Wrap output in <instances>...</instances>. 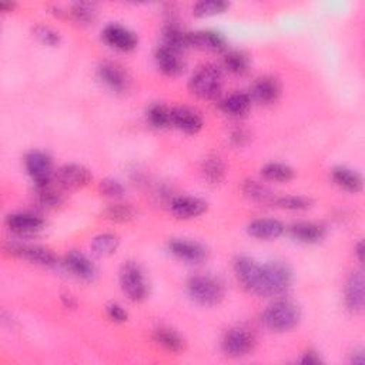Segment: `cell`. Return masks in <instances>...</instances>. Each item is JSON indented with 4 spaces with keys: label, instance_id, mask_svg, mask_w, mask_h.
Wrapping results in <instances>:
<instances>
[{
    "label": "cell",
    "instance_id": "obj_1",
    "mask_svg": "<svg viewBox=\"0 0 365 365\" xmlns=\"http://www.w3.org/2000/svg\"><path fill=\"white\" fill-rule=\"evenodd\" d=\"M293 284V270L283 262H269L262 266V283L258 295L280 297L286 294Z\"/></svg>",
    "mask_w": 365,
    "mask_h": 365
},
{
    "label": "cell",
    "instance_id": "obj_2",
    "mask_svg": "<svg viewBox=\"0 0 365 365\" xmlns=\"http://www.w3.org/2000/svg\"><path fill=\"white\" fill-rule=\"evenodd\" d=\"M187 293L193 301L204 307L219 305L226 297L224 284L208 274L193 276L187 283Z\"/></svg>",
    "mask_w": 365,
    "mask_h": 365
},
{
    "label": "cell",
    "instance_id": "obj_3",
    "mask_svg": "<svg viewBox=\"0 0 365 365\" xmlns=\"http://www.w3.org/2000/svg\"><path fill=\"white\" fill-rule=\"evenodd\" d=\"M262 320L271 331L286 333L298 326L301 320V309L291 301L280 300L266 308Z\"/></svg>",
    "mask_w": 365,
    "mask_h": 365
},
{
    "label": "cell",
    "instance_id": "obj_4",
    "mask_svg": "<svg viewBox=\"0 0 365 365\" xmlns=\"http://www.w3.org/2000/svg\"><path fill=\"white\" fill-rule=\"evenodd\" d=\"M223 87V72L216 65L198 68L188 82L190 91L203 100L216 98Z\"/></svg>",
    "mask_w": 365,
    "mask_h": 365
},
{
    "label": "cell",
    "instance_id": "obj_5",
    "mask_svg": "<svg viewBox=\"0 0 365 365\" xmlns=\"http://www.w3.org/2000/svg\"><path fill=\"white\" fill-rule=\"evenodd\" d=\"M120 286L126 297L133 302H141L148 295V284L141 267L133 262L123 264L120 270Z\"/></svg>",
    "mask_w": 365,
    "mask_h": 365
},
{
    "label": "cell",
    "instance_id": "obj_6",
    "mask_svg": "<svg viewBox=\"0 0 365 365\" xmlns=\"http://www.w3.org/2000/svg\"><path fill=\"white\" fill-rule=\"evenodd\" d=\"M5 251L16 258L25 260L36 266L43 267H51L58 263L56 254L50 248H46L43 245H34V244H25V243H8L5 244Z\"/></svg>",
    "mask_w": 365,
    "mask_h": 365
},
{
    "label": "cell",
    "instance_id": "obj_7",
    "mask_svg": "<svg viewBox=\"0 0 365 365\" xmlns=\"http://www.w3.org/2000/svg\"><path fill=\"white\" fill-rule=\"evenodd\" d=\"M255 344L257 340L252 331L245 327H234L224 334L222 347L227 357L243 358L254 351Z\"/></svg>",
    "mask_w": 365,
    "mask_h": 365
},
{
    "label": "cell",
    "instance_id": "obj_8",
    "mask_svg": "<svg viewBox=\"0 0 365 365\" xmlns=\"http://www.w3.org/2000/svg\"><path fill=\"white\" fill-rule=\"evenodd\" d=\"M25 166L34 181V186H43L51 183L53 179V162L43 151L33 150L25 158Z\"/></svg>",
    "mask_w": 365,
    "mask_h": 365
},
{
    "label": "cell",
    "instance_id": "obj_9",
    "mask_svg": "<svg viewBox=\"0 0 365 365\" xmlns=\"http://www.w3.org/2000/svg\"><path fill=\"white\" fill-rule=\"evenodd\" d=\"M234 273L243 288L258 295L260 283H262V266L250 257H238L234 262Z\"/></svg>",
    "mask_w": 365,
    "mask_h": 365
},
{
    "label": "cell",
    "instance_id": "obj_10",
    "mask_svg": "<svg viewBox=\"0 0 365 365\" xmlns=\"http://www.w3.org/2000/svg\"><path fill=\"white\" fill-rule=\"evenodd\" d=\"M58 186L63 190H77L91 181V173L87 167L76 163L65 165L56 172Z\"/></svg>",
    "mask_w": 365,
    "mask_h": 365
},
{
    "label": "cell",
    "instance_id": "obj_11",
    "mask_svg": "<svg viewBox=\"0 0 365 365\" xmlns=\"http://www.w3.org/2000/svg\"><path fill=\"white\" fill-rule=\"evenodd\" d=\"M97 75L101 83L106 84V87H109L115 93H124L129 90L130 77L127 72L117 63L106 62L100 65Z\"/></svg>",
    "mask_w": 365,
    "mask_h": 365
},
{
    "label": "cell",
    "instance_id": "obj_12",
    "mask_svg": "<svg viewBox=\"0 0 365 365\" xmlns=\"http://www.w3.org/2000/svg\"><path fill=\"white\" fill-rule=\"evenodd\" d=\"M103 39L110 47L120 51H132L137 47L139 43V39L134 32L116 23H112L104 27Z\"/></svg>",
    "mask_w": 365,
    "mask_h": 365
},
{
    "label": "cell",
    "instance_id": "obj_13",
    "mask_svg": "<svg viewBox=\"0 0 365 365\" xmlns=\"http://www.w3.org/2000/svg\"><path fill=\"white\" fill-rule=\"evenodd\" d=\"M170 210L177 219L190 220V219H196L207 212V203L197 197L179 196L172 200Z\"/></svg>",
    "mask_w": 365,
    "mask_h": 365
},
{
    "label": "cell",
    "instance_id": "obj_14",
    "mask_svg": "<svg viewBox=\"0 0 365 365\" xmlns=\"http://www.w3.org/2000/svg\"><path fill=\"white\" fill-rule=\"evenodd\" d=\"M364 274L362 271H355L352 273L344 288V301L345 307L348 311H351L352 314H358L364 309Z\"/></svg>",
    "mask_w": 365,
    "mask_h": 365
},
{
    "label": "cell",
    "instance_id": "obj_15",
    "mask_svg": "<svg viewBox=\"0 0 365 365\" xmlns=\"http://www.w3.org/2000/svg\"><path fill=\"white\" fill-rule=\"evenodd\" d=\"M280 82L273 76H263L254 82L250 96L260 104H273L280 98Z\"/></svg>",
    "mask_w": 365,
    "mask_h": 365
},
{
    "label": "cell",
    "instance_id": "obj_16",
    "mask_svg": "<svg viewBox=\"0 0 365 365\" xmlns=\"http://www.w3.org/2000/svg\"><path fill=\"white\" fill-rule=\"evenodd\" d=\"M169 250L172 251L173 255L177 258L187 262L190 264H198L203 263L207 258V250L196 243V241H188V240H173L169 243Z\"/></svg>",
    "mask_w": 365,
    "mask_h": 365
},
{
    "label": "cell",
    "instance_id": "obj_17",
    "mask_svg": "<svg viewBox=\"0 0 365 365\" xmlns=\"http://www.w3.org/2000/svg\"><path fill=\"white\" fill-rule=\"evenodd\" d=\"M65 266L75 277L83 281H93L96 278L97 271L94 264L80 251H69L65 258Z\"/></svg>",
    "mask_w": 365,
    "mask_h": 365
},
{
    "label": "cell",
    "instance_id": "obj_18",
    "mask_svg": "<svg viewBox=\"0 0 365 365\" xmlns=\"http://www.w3.org/2000/svg\"><path fill=\"white\" fill-rule=\"evenodd\" d=\"M155 65H158L159 70L170 77L179 76L184 70V62L177 51L166 47V46H159L155 50Z\"/></svg>",
    "mask_w": 365,
    "mask_h": 365
},
{
    "label": "cell",
    "instance_id": "obj_19",
    "mask_svg": "<svg viewBox=\"0 0 365 365\" xmlns=\"http://www.w3.org/2000/svg\"><path fill=\"white\" fill-rule=\"evenodd\" d=\"M190 47L207 51H222L227 47L224 36L216 30H197L188 33Z\"/></svg>",
    "mask_w": 365,
    "mask_h": 365
},
{
    "label": "cell",
    "instance_id": "obj_20",
    "mask_svg": "<svg viewBox=\"0 0 365 365\" xmlns=\"http://www.w3.org/2000/svg\"><path fill=\"white\" fill-rule=\"evenodd\" d=\"M172 127L187 134H196L203 127V117L190 108H174L172 109Z\"/></svg>",
    "mask_w": 365,
    "mask_h": 365
},
{
    "label": "cell",
    "instance_id": "obj_21",
    "mask_svg": "<svg viewBox=\"0 0 365 365\" xmlns=\"http://www.w3.org/2000/svg\"><path fill=\"white\" fill-rule=\"evenodd\" d=\"M247 231L251 237L258 240H276L283 236L286 227L276 219H257L248 224Z\"/></svg>",
    "mask_w": 365,
    "mask_h": 365
},
{
    "label": "cell",
    "instance_id": "obj_22",
    "mask_svg": "<svg viewBox=\"0 0 365 365\" xmlns=\"http://www.w3.org/2000/svg\"><path fill=\"white\" fill-rule=\"evenodd\" d=\"M6 224L11 231L25 236L40 231L44 226V222L43 219L32 213H15L8 217Z\"/></svg>",
    "mask_w": 365,
    "mask_h": 365
},
{
    "label": "cell",
    "instance_id": "obj_23",
    "mask_svg": "<svg viewBox=\"0 0 365 365\" xmlns=\"http://www.w3.org/2000/svg\"><path fill=\"white\" fill-rule=\"evenodd\" d=\"M290 234L300 243L316 244L326 237V229L316 223H297L290 227Z\"/></svg>",
    "mask_w": 365,
    "mask_h": 365
},
{
    "label": "cell",
    "instance_id": "obj_24",
    "mask_svg": "<svg viewBox=\"0 0 365 365\" xmlns=\"http://www.w3.org/2000/svg\"><path fill=\"white\" fill-rule=\"evenodd\" d=\"M334 183L348 193H359L364 186V180L359 173L348 167H335L331 172Z\"/></svg>",
    "mask_w": 365,
    "mask_h": 365
},
{
    "label": "cell",
    "instance_id": "obj_25",
    "mask_svg": "<svg viewBox=\"0 0 365 365\" xmlns=\"http://www.w3.org/2000/svg\"><path fill=\"white\" fill-rule=\"evenodd\" d=\"M251 96L247 93H233L222 101V110L233 117L245 116L251 108Z\"/></svg>",
    "mask_w": 365,
    "mask_h": 365
},
{
    "label": "cell",
    "instance_id": "obj_26",
    "mask_svg": "<svg viewBox=\"0 0 365 365\" xmlns=\"http://www.w3.org/2000/svg\"><path fill=\"white\" fill-rule=\"evenodd\" d=\"M154 341L160 347H163L166 351L170 352H183L186 350V341L184 338L169 327H160L154 331L153 334Z\"/></svg>",
    "mask_w": 365,
    "mask_h": 365
},
{
    "label": "cell",
    "instance_id": "obj_27",
    "mask_svg": "<svg viewBox=\"0 0 365 365\" xmlns=\"http://www.w3.org/2000/svg\"><path fill=\"white\" fill-rule=\"evenodd\" d=\"M241 191L243 194L255 201V203H262V204H271L274 203L276 194L263 183L255 181V180H245L241 186Z\"/></svg>",
    "mask_w": 365,
    "mask_h": 365
},
{
    "label": "cell",
    "instance_id": "obj_28",
    "mask_svg": "<svg viewBox=\"0 0 365 365\" xmlns=\"http://www.w3.org/2000/svg\"><path fill=\"white\" fill-rule=\"evenodd\" d=\"M201 173L208 184L217 186L226 177V166L219 155H208V158L203 162Z\"/></svg>",
    "mask_w": 365,
    "mask_h": 365
},
{
    "label": "cell",
    "instance_id": "obj_29",
    "mask_svg": "<svg viewBox=\"0 0 365 365\" xmlns=\"http://www.w3.org/2000/svg\"><path fill=\"white\" fill-rule=\"evenodd\" d=\"M163 46L177 51V53H183L184 50H187L190 47L188 44V33L183 32L177 25L170 23L165 32H163Z\"/></svg>",
    "mask_w": 365,
    "mask_h": 365
},
{
    "label": "cell",
    "instance_id": "obj_30",
    "mask_svg": "<svg viewBox=\"0 0 365 365\" xmlns=\"http://www.w3.org/2000/svg\"><path fill=\"white\" fill-rule=\"evenodd\" d=\"M103 216L104 219H108L113 223H129L136 219L137 212L132 204L115 203L106 207V210L103 212Z\"/></svg>",
    "mask_w": 365,
    "mask_h": 365
},
{
    "label": "cell",
    "instance_id": "obj_31",
    "mask_svg": "<svg viewBox=\"0 0 365 365\" xmlns=\"http://www.w3.org/2000/svg\"><path fill=\"white\" fill-rule=\"evenodd\" d=\"M120 245V240L115 234H98L91 240V251L98 257L113 255Z\"/></svg>",
    "mask_w": 365,
    "mask_h": 365
},
{
    "label": "cell",
    "instance_id": "obj_32",
    "mask_svg": "<svg viewBox=\"0 0 365 365\" xmlns=\"http://www.w3.org/2000/svg\"><path fill=\"white\" fill-rule=\"evenodd\" d=\"M36 187V197L37 201L47 208H55L59 207L63 203V188H56L53 184H43V186H34Z\"/></svg>",
    "mask_w": 365,
    "mask_h": 365
},
{
    "label": "cell",
    "instance_id": "obj_33",
    "mask_svg": "<svg viewBox=\"0 0 365 365\" xmlns=\"http://www.w3.org/2000/svg\"><path fill=\"white\" fill-rule=\"evenodd\" d=\"M224 69L236 76H244L250 69L248 56L240 50H231L224 56Z\"/></svg>",
    "mask_w": 365,
    "mask_h": 365
},
{
    "label": "cell",
    "instance_id": "obj_34",
    "mask_svg": "<svg viewBox=\"0 0 365 365\" xmlns=\"http://www.w3.org/2000/svg\"><path fill=\"white\" fill-rule=\"evenodd\" d=\"M273 205L283 208V210L302 212L312 207V200L302 196H276Z\"/></svg>",
    "mask_w": 365,
    "mask_h": 365
},
{
    "label": "cell",
    "instance_id": "obj_35",
    "mask_svg": "<svg viewBox=\"0 0 365 365\" xmlns=\"http://www.w3.org/2000/svg\"><path fill=\"white\" fill-rule=\"evenodd\" d=\"M262 174L266 180L276 183H288L294 177V170L283 163H269L262 169Z\"/></svg>",
    "mask_w": 365,
    "mask_h": 365
},
{
    "label": "cell",
    "instance_id": "obj_36",
    "mask_svg": "<svg viewBox=\"0 0 365 365\" xmlns=\"http://www.w3.org/2000/svg\"><path fill=\"white\" fill-rule=\"evenodd\" d=\"M147 120L155 129L172 127V109L163 104H153L147 112Z\"/></svg>",
    "mask_w": 365,
    "mask_h": 365
},
{
    "label": "cell",
    "instance_id": "obj_37",
    "mask_svg": "<svg viewBox=\"0 0 365 365\" xmlns=\"http://www.w3.org/2000/svg\"><path fill=\"white\" fill-rule=\"evenodd\" d=\"M229 4L223 0H203L193 6V15L197 18H208L222 15L229 9Z\"/></svg>",
    "mask_w": 365,
    "mask_h": 365
},
{
    "label": "cell",
    "instance_id": "obj_38",
    "mask_svg": "<svg viewBox=\"0 0 365 365\" xmlns=\"http://www.w3.org/2000/svg\"><path fill=\"white\" fill-rule=\"evenodd\" d=\"M72 19L82 25H90L96 20V9L90 4H76L70 8V12H68Z\"/></svg>",
    "mask_w": 365,
    "mask_h": 365
},
{
    "label": "cell",
    "instance_id": "obj_39",
    "mask_svg": "<svg viewBox=\"0 0 365 365\" xmlns=\"http://www.w3.org/2000/svg\"><path fill=\"white\" fill-rule=\"evenodd\" d=\"M98 191L110 198H122L124 196V187L115 179H104L98 184Z\"/></svg>",
    "mask_w": 365,
    "mask_h": 365
},
{
    "label": "cell",
    "instance_id": "obj_40",
    "mask_svg": "<svg viewBox=\"0 0 365 365\" xmlns=\"http://www.w3.org/2000/svg\"><path fill=\"white\" fill-rule=\"evenodd\" d=\"M33 33L34 36L43 43V44H47V46H58L60 43V36L56 30H53L51 27H47V26H36L33 29Z\"/></svg>",
    "mask_w": 365,
    "mask_h": 365
},
{
    "label": "cell",
    "instance_id": "obj_41",
    "mask_svg": "<svg viewBox=\"0 0 365 365\" xmlns=\"http://www.w3.org/2000/svg\"><path fill=\"white\" fill-rule=\"evenodd\" d=\"M106 312H108V317L115 323H126L129 319L127 311L117 302H110L106 307Z\"/></svg>",
    "mask_w": 365,
    "mask_h": 365
},
{
    "label": "cell",
    "instance_id": "obj_42",
    "mask_svg": "<svg viewBox=\"0 0 365 365\" xmlns=\"http://www.w3.org/2000/svg\"><path fill=\"white\" fill-rule=\"evenodd\" d=\"M300 362L301 364H305V365H317V364H321L323 361H321V358H320V355L316 352V351H307L302 357H301V359H300Z\"/></svg>",
    "mask_w": 365,
    "mask_h": 365
},
{
    "label": "cell",
    "instance_id": "obj_43",
    "mask_svg": "<svg viewBox=\"0 0 365 365\" xmlns=\"http://www.w3.org/2000/svg\"><path fill=\"white\" fill-rule=\"evenodd\" d=\"M231 140L236 146H243L250 140V134L243 129H237L231 133Z\"/></svg>",
    "mask_w": 365,
    "mask_h": 365
},
{
    "label": "cell",
    "instance_id": "obj_44",
    "mask_svg": "<svg viewBox=\"0 0 365 365\" xmlns=\"http://www.w3.org/2000/svg\"><path fill=\"white\" fill-rule=\"evenodd\" d=\"M351 362L352 364H357V365H362L365 362V358H364V351H355L352 358H351Z\"/></svg>",
    "mask_w": 365,
    "mask_h": 365
},
{
    "label": "cell",
    "instance_id": "obj_45",
    "mask_svg": "<svg viewBox=\"0 0 365 365\" xmlns=\"http://www.w3.org/2000/svg\"><path fill=\"white\" fill-rule=\"evenodd\" d=\"M62 301H63L65 307H68V308L76 307V300H75V297H72V295H69V294H63V295H62Z\"/></svg>",
    "mask_w": 365,
    "mask_h": 365
},
{
    "label": "cell",
    "instance_id": "obj_46",
    "mask_svg": "<svg viewBox=\"0 0 365 365\" xmlns=\"http://www.w3.org/2000/svg\"><path fill=\"white\" fill-rule=\"evenodd\" d=\"M355 254H357V257H358V260H359V263H362V262H364V243H362V241H359V243L357 244V247H355Z\"/></svg>",
    "mask_w": 365,
    "mask_h": 365
},
{
    "label": "cell",
    "instance_id": "obj_47",
    "mask_svg": "<svg viewBox=\"0 0 365 365\" xmlns=\"http://www.w3.org/2000/svg\"><path fill=\"white\" fill-rule=\"evenodd\" d=\"M16 8V4H12V2H4L0 4V9H2V12H12L13 9Z\"/></svg>",
    "mask_w": 365,
    "mask_h": 365
}]
</instances>
